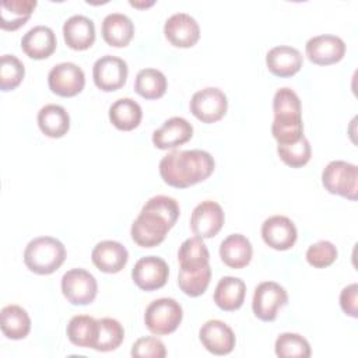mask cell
<instances>
[{"mask_svg": "<svg viewBox=\"0 0 358 358\" xmlns=\"http://www.w3.org/2000/svg\"><path fill=\"white\" fill-rule=\"evenodd\" d=\"M92 263L103 273H119L127 263V249L116 241H101L91 253Z\"/></svg>", "mask_w": 358, "mask_h": 358, "instance_id": "18", "label": "cell"}, {"mask_svg": "<svg viewBox=\"0 0 358 358\" xmlns=\"http://www.w3.org/2000/svg\"><path fill=\"white\" fill-rule=\"evenodd\" d=\"M302 55L296 48L278 45L271 48L266 55L267 69L277 77H291L302 67Z\"/></svg>", "mask_w": 358, "mask_h": 358, "instance_id": "20", "label": "cell"}, {"mask_svg": "<svg viewBox=\"0 0 358 358\" xmlns=\"http://www.w3.org/2000/svg\"><path fill=\"white\" fill-rule=\"evenodd\" d=\"M131 6L134 7H147V6H152L154 1H150V3H137V1H130Z\"/></svg>", "mask_w": 358, "mask_h": 358, "instance_id": "42", "label": "cell"}, {"mask_svg": "<svg viewBox=\"0 0 358 358\" xmlns=\"http://www.w3.org/2000/svg\"><path fill=\"white\" fill-rule=\"evenodd\" d=\"M277 152L284 164L291 168H301L310 159V144L308 138L303 136L295 143L291 144H278Z\"/></svg>", "mask_w": 358, "mask_h": 358, "instance_id": "36", "label": "cell"}, {"mask_svg": "<svg viewBox=\"0 0 358 358\" xmlns=\"http://www.w3.org/2000/svg\"><path fill=\"white\" fill-rule=\"evenodd\" d=\"M288 301V294L280 284L274 281L260 282L253 294L252 309L256 317L263 322H271L277 317V312Z\"/></svg>", "mask_w": 358, "mask_h": 358, "instance_id": "8", "label": "cell"}, {"mask_svg": "<svg viewBox=\"0 0 358 358\" xmlns=\"http://www.w3.org/2000/svg\"><path fill=\"white\" fill-rule=\"evenodd\" d=\"M56 35L46 25H36L28 29L21 39V49L35 60L46 59L56 50Z\"/></svg>", "mask_w": 358, "mask_h": 358, "instance_id": "19", "label": "cell"}, {"mask_svg": "<svg viewBox=\"0 0 358 358\" xmlns=\"http://www.w3.org/2000/svg\"><path fill=\"white\" fill-rule=\"evenodd\" d=\"M69 340L83 348H94L98 337V320L88 315H76L66 329Z\"/></svg>", "mask_w": 358, "mask_h": 358, "instance_id": "30", "label": "cell"}, {"mask_svg": "<svg viewBox=\"0 0 358 358\" xmlns=\"http://www.w3.org/2000/svg\"><path fill=\"white\" fill-rule=\"evenodd\" d=\"M25 76L22 62L14 55H3L0 62V88L10 91L17 88Z\"/></svg>", "mask_w": 358, "mask_h": 358, "instance_id": "37", "label": "cell"}, {"mask_svg": "<svg viewBox=\"0 0 358 358\" xmlns=\"http://www.w3.org/2000/svg\"><path fill=\"white\" fill-rule=\"evenodd\" d=\"M102 38L115 48H124L134 35V25L131 20L122 13H110L102 21Z\"/></svg>", "mask_w": 358, "mask_h": 358, "instance_id": "22", "label": "cell"}, {"mask_svg": "<svg viewBox=\"0 0 358 358\" xmlns=\"http://www.w3.org/2000/svg\"><path fill=\"white\" fill-rule=\"evenodd\" d=\"M246 294V284L243 280L232 275L222 277L214 291L215 305L227 312L236 310L242 306Z\"/></svg>", "mask_w": 358, "mask_h": 358, "instance_id": "24", "label": "cell"}, {"mask_svg": "<svg viewBox=\"0 0 358 358\" xmlns=\"http://www.w3.org/2000/svg\"><path fill=\"white\" fill-rule=\"evenodd\" d=\"M199 337L204 348L214 355H227L235 347V334L232 329L222 320H207L199 331Z\"/></svg>", "mask_w": 358, "mask_h": 358, "instance_id": "16", "label": "cell"}, {"mask_svg": "<svg viewBox=\"0 0 358 358\" xmlns=\"http://www.w3.org/2000/svg\"><path fill=\"white\" fill-rule=\"evenodd\" d=\"M0 329L7 338H25L31 330V319L27 310L18 305H7L0 312Z\"/></svg>", "mask_w": 358, "mask_h": 358, "instance_id": "26", "label": "cell"}, {"mask_svg": "<svg viewBox=\"0 0 358 358\" xmlns=\"http://www.w3.org/2000/svg\"><path fill=\"white\" fill-rule=\"evenodd\" d=\"M169 267L158 256H144L138 259L131 270L134 284L144 291H154L166 284Z\"/></svg>", "mask_w": 358, "mask_h": 358, "instance_id": "11", "label": "cell"}, {"mask_svg": "<svg viewBox=\"0 0 358 358\" xmlns=\"http://www.w3.org/2000/svg\"><path fill=\"white\" fill-rule=\"evenodd\" d=\"M131 355L136 358H164L166 350L164 343L157 337H140L131 347Z\"/></svg>", "mask_w": 358, "mask_h": 358, "instance_id": "40", "label": "cell"}, {"mask_svg": "<svg viewBox=\"0 0 358 358\" xmlns=\"http://www.w3.org/2000/svg\"><path fill=\"white\" fill-rule=\"evenodd\" d=\"M274 117L278 119H292L301 116V99L296 92L288 87H282L275 91L273 98Z\"/></svg>", "mask_w": 358, "mask_h": 358, "instance_id": "34", "label": "cell"}, {"mask_svg": "<svg viewBox=\"0 0 358 358\" xmlns=\"http://www.w3.org/2000/svg\"><path fill=\"white\" fill-rule=\"evenodd\" d=\"M36 0H4L0 4V25L3 29L15 31L22 27L36 7Z\"/></svg>", "mask_w": 358, "mask_h": 358, "instance_id": "29", "label": "cell"}, {"mask_svg": "<svg viewBox=\"0 0 358 358\" xmlns=\"http://www.w3.org/2000/svg\"><path fill=\"white\" fill-rule=\"evenodd\" d=\"M193 136V126L180 116L169 117L164 124L154 130L152 143L159 150L176 148L187 143Z\"/></svg>", "mask_w": 358, "mask_h": 358, "instance_id": "17", "label": "cell"}, {"mask_svg": "<svg viewBox=\"0 0 358 358\" xmlns=\"http://www.w3.org/2000/svg\"><path fill=\"white\" fill-rule=\"evenodd\" d=\"M38 126L45 136L59 138L69 131L70 116L63 106L49 103L38 112Z\"/></svg>", "mask_w": 358, "mask_h": 358, "instance_id": "25", "label": "cell"}, {"mask_svg": "<svg viewBox=\"0 0 358 358\" xmlns=\"http://www.w3.org/2000/svg\"><path fill=\"white\" fill-rule=\"evenodd\" d=\"M227 95L217 87H206L190 99V112L203 123L218 122L227 113Z\"/></svg>", "mask_w": 358, "mask_h": 358, "instance_id": "7", "label": "cell"}, {"mask_svg": "<svg viewBox=\"0 0 358 358\" xmlns=\"http://www.w3.org/2000/svg\"><path fill=\"white\" fill-rule=\"evenodd\" d=\"M322 183L329 193L355 201L358 193V168L347 161H331L322 172Z\"/></svg>", "mask_w": 358, "mask_h": 358, "instance_id": "5", "label": "cell"}, {"mask_svg": "<svg viewBox=\"0 0 358 358\" xmlns=\"http://www.w3.org/2000/svg\"><path fill=\"white\" fill-rule=\"evenodd\" d=\"M210 253L203 239L199 236L187 238L178 250V262L182 271H196L208 264Z\"/></svg>", "mask_w": 358, "mask_h": 358, "instance_id": "28", "label": "cell"}, {"mask_svg": "<svg viewBox=\"0 0 358 358\" xmlns=\"http://www.w3.org/2000/svg\"><path fill=\"white\" fill-rule=\"evenodd\" d=\"M274 350L280 358L310 357V345L308 340L296 333H281L275 340Z\"/></svg>", "mask_w": 358, "mask_h": 358, "instance_id": "33", "label": "cell"}, {"mask_svg": "<svg viewBox=\"0 0 358 358\" xmlns=\"http://www.w3.org/2000/svg\"><path fill=\"white\" fill-rule=\"evenodd\" d=\"M357 295H358V285L355 282L344 287L343 291L340 292V306L343 312L351 317L358 316Z\"/></svg>", "mask_w": 358, "mask_h": 358, "instance_id": "41", "label": "cell"}, {"mask_svg": "<svg viewBox=\"0 0 358 358\" xmlns=\"http://www.w3.org/2000/svg\"><path fill=\"white\" fill-rule=\"evenodd\" d=\"M295 224L285 215H271L262 224V238L275 250L291 249L296 241Z\"/></svg>", "mask_w": 358, "mask_h": 358, "instance_id": "15", "label": "cell"}, {"mask_svg": "<svg viewBox=\"0 0 358 358\" xmlns=\"http://www.w3.org/2000/svg\"><path fill=\"white\" fill-rule=\"evenodd\" d=\"M127 63L112 55L99 57L92 66V77L95 85L102 91H116L122 88L127 78Z\"/></svg>", "mask_w": 358, "mask_h": 358, "instance_id": "10", "label": "cell"}, {"mask_svg": "<svg viewBox=\"0 0 358 358\" xmlns=\"http://www.w3.org/2000/svg\"><path fill=\"white\" fill-rule=\"evenodd\" d=\"M252 243L242 234L228 235L220 245L221 260L231 268H242L252 259Z\"/></svg>", "mask_w": 358, "mask_h": 358, "instance_id": "23", "label": "cell"}, {"mask_svg": "<svg viewBox=\"0 0 358 358\" xmlns=\"http://www.w3.org/2000/svg\"><path fill=\"white\" fill-rule=\"evenodd\" d=\"M124 338L123 326L112 317L98 319V337L94 350L108 352L116 350Z\"/></svg>", "mask_w": 358, "mask_h": 358, "instance_id": "32", "label": "cell"}, {"mask_svg": "<svg viewBox=\"0 0 358 358\" xmlns=\"http://www.w3.org/2000/svg\"><path fill=\"white\" fill-rule=\"evenodd\" d=\"M48 85L59 96H74L83 91L85 76L83 69L76 63L63 62L50 69Z\"/></svg>", "mask_w": 358, "mask_h": 358, "instance_id": "9", "label": "cell"}, {"mask_svg": "<svg viewBox=\"0 0 358 358\" xmlns=\"http://www.w3.org/2000/svg\"><path fill=\"white\" fill-rule=\"evenodd\" d=\"M271 133L278 144L295 143L303 137L302 119H274L271 123Z\"/></svg>", "mask_w": 358, "mask_h": 358, "instance_id": "38", "label": "cell"}, {"mask_svg": "<svg viewBox=\"0 0 358 358\" xmlns=\"http://www.w3.org/2000/svg\"><path fill=\"white\" fill-rule=\"evenodd\" d=\"M166 77L157 69H143L134 80V91L145 99L161 98L166 91Z\"/></svg>", "mask_w": 358, "mask_h": 358, "instance_id": "31", "label": "cell"}, {"mask_svg": "<svg viewBox=\"0 0 358 358\" xmlns=\"http://www.w3.org/2000/svg\"><path fill=\"white\" fill-rule=\"evenodd\" d=\"M308 59L319 66H329L343 59L345 43L340 36L323 34L310 38L305 45Z\"/></svg>", "mask_w": 358, "mask_h": 358, "instance_id": "13", "label": "cell"}, {"mask_svg": "<svg viewBox=\"0 0 358 358\" xmlns=\"http://www.w3.org/2000/svg\"><path fill=\"white\" fill-rule=\"evenodd\" d=\"M214 165V158L207 151L173 150L159 161V175L166 185L185 189L206 180Z\"/></svg>", "mask_w": 358, "mask_h": 358, "instance_id": "2", "label": "cell"}, {"mask_svg": "<svg viewBox=\"0 0 358 358\" xmlns=\"http://www.w3.org/2000/svg\"><path fill=\"white\" fill-rule=\"evenodd\" d=\"M63 36L69 48L74 50H85L95 41L94 21L81 14L71 15L63 24Z\"/></svg>", "mask_w": 358, "mask_h": 358, "instance_id": "21", "label": "cell"}, {"mask_svg": "<svg viewBox=\"0 0 358 358\" xmlns=\"http://www.w3.org/2000/svg\"><path fill=\"white\" fill-rule=\"evenodd\" d=\"M164 34L173 46L192 48L200 38V27L190 14L175 13L165 21Z\"/></svg>", "mask_w": 358, "mask_h": 358, "instance_id": "14", "label": "cell"}, {"mask_svg": "<svg viewBox=\"0 0 358 358\" xmlns=\"http://www.w3.org/2000/svg\"><path fill=\"white\" fill-rule=\"evenodd\" d=\"M222 207L213 200H204L197 204L190 215V228L201 239L215 236L224 225Z\"/></svg>", "mask_w": 358, "mask_h": 358, "instance_id": "12", "label": "cell"}, {"mask_svg": "<svg viewBox=\"0 0 358 358\" xmlns=\"http://www.w3.org/2000/svg\"><path fill=\"white\" fill-rule=\"evenodd\" d=\"M337 259V248L330 241H319L306 250V260L316 268H324Z\"/></svg>", "mask_w": 358, "mask_h": 358, "instance_id": "39", "label": "cell"}, {"mask_svg": "<svg viewBox=\"0 0 358 358\" xmlns=\"http://www.w3.org/2000/svg\"><path fill=\"white\" fill-rule=\"evenodd\" d=\"M143 117L141 106L131 98H119L109 108L110 123L123 131L136 129Z\"/></svg>", "mask_w": 358, "mask_h": 358, "instance_id": "27", "label": "cell"}, {"mask_svg": "<svg viewBox=\"0 0 358 358\" xmlns=\"http://www.w3.org/2000/svg\"><path fill=\"white\" fill-rule=\"evenodd\" d=\"M98 291L95 277L85 268H71L62 277V292L73 305L91 303Z\"/></svg>", "mask_w": 358, "mask_h": 358, "instance_id": "6", "label": "cell"}, {"mask_svg": "<svg viewBox=\"0 0 358 358\" xmlns=\"http://www.w3.org/2000/svg\"><path fill=\"white\" fill-rule=\"evenodd\" d=\"M211 278L210 264L199 268L196 271H182L179 270L178 285L189 296H199L206 292Z\"/></svg>", "mask_w": 358, "mask_h": 358, "instance_id": "35", "label": "cell"}, {"mask_svg": "<svg viewBox=\"0 0 358 358\" xmlns=\"http://www.w3.org/2000/svg\"><path fill=\"white\" fill-rule=\"evenodd\" d=\"M66 259L64 245L53 236H38L24 250L25 266L41 275L55 273Z\"/></svg>", "mask_w": 358, "mask_h": 358, "instance_id": "3", "label": "cell"}, {"mask_svg": "<svg viewBox=\"0 0 358 358\" xmlns=\"http://www.w3.org/2000/svg\"><path fill=\"white\" fill-rule=\"evenodd\" d=\"M183 317L179 302L173 298H158L152 301L144 313L147 329L155 336H166L178 329Z\"/></svg>", "mask_w": 358, "mask_h": 358, "instance_id": "4", "label": "cell"}, {"mask_svg": "<svg viewBox=\"0 0 358 358\" xmlns=\"http://www.w3.org/2000/svg\"><path fill=\"white\" fill-rule=\"evenodd\" d=\"M179 213V204L173 197L164 194L151 197L131 224V239L141 248L159 245L176 224Z\"/></svg>", "mask_w": 358, "mask_h": 358, "instance_id": "1", "label": "cell"}]
</instances>
